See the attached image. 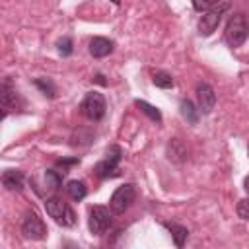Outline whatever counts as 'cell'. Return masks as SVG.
I'll use <instances>...</instances> for the list:
<instances>
[{
  "label": "cell",
  "mask_w": 249,
  "mask_h": 249,
  "mask_svg": "<svg viewBox=\"0 0 249 249\" xmlns=\"http://www.w3.org/2000/svg\"><path fill=\"white\" fill-rule=\"evenodd\" d=\"M56 51L60 56H70L72 51H74V45H72V39L70 37H62L56 41Z\"/></svg>",
  "instance_id": "obj_21"
},
{
  "label": "cell",
  "mask_w": 249,
  "mask_h": 249,
  "mask_svg": "<svg viewBox=\"0 0 249 249\" xmlns=\"http://www.w3.org/2000/svg\"><path fill=\"white\" fill-rule=\"evenodd\" d=\"M89 231L93 235H103L111 228V214L105 206H91L89 208V218H88Z\"/></svg>",
  "instance_id": "obj_8"
},
{
  "label": "cell",
  "mask_w": 249,
  "mask_h": 249,
  "mask_svg": "<svg viewBox=\"0 0 249 249\" xmlns=\"http://www.w3.org/2000/svg\"><path fill=\"white\" fill-rule=\"evenodd\" d=\"M80 113L86 119L93 121V123L101 121L105 117V113H107V101H105L103 93H99V91H88L84 95L82 103H80Z\"/></svg>",
  "instance_id": "obj_3"
},
{
  "label": "cell",
  "mask_w": 249,
  "mask_h": 249,
  "mask_svg": "<svg viewBox=\"0 0 249 249\" xmlns=\"http://www.w3.org/2000/svg\"><path fill=\"white\" fill-rule=\"evenodd\" d=\"M21 233L27 237V239H45L47 237V226L45 222L39 218L37 212L29 210L23 214V220H21Z\"/></svg>",
  "instance_id": "obj_7"
},
{
  "label": "cell",
  "mask_w": 249,
  "mask_h": 249,
  "mask_svg": "<svg viewBox=\"0 0 249 249\" xmlns=\"http://www.w3.org/2000/svg\"><path fill=\"white\" fill-rule=\"evenodd\" d=\"M111 2H115V4H119V2H121V0H111Z\"/></svg>",
  "instance_id": "obj_27"
},
{
  "label": "cell",
  "mask_w": 249,
  "mask_h": 249,
  "mask_svg": "<svg viewBox=\"0 0 249 249\" xmlns=\"http://www.w3.org/2000/svg\"><path fill=\"white\" fill-rule=\"evenodd\" d=\"M163 226L171 231V237H173V243L177 247H183L185 241H187V235H189V230L185 226H179V224H173V222H163Z\"/></svg>",
  "instance_id": "obj_16"
},
{
  "label": "cell",
  "mask_w": 249,
  "mask_h": 249,
  "mask_svg": "<svg viewBox=\"0 0 249 249\" xmlns=\"http://www.w3.org/2000/svg\"><path fill=\"white\" fill-rule=\"evenodd\" d=\"M179 111H181V117L189 123V124H196L198 123V117H200V109H195L193 101L189 99H183L179 103Z\"/></svg>",
  "instance_id": "obj_15"
},
{
  "label": "cell",
  "mask_w": 249,
  "mask_h": 249,
  "mask_svg": "<svg viewBox=\"0 0 249 249\" xmlns=\"http://www.w3.org/2000/svg\"><path fill=\"white\" fill-rule=\"evenodd\" d=\"M235 212H237V216L241 220H247L249 222V198H241L237 202V206H235Z\"/></svg>",
  "instance_id": "obj_23"
},
{
  "label": "cell",
  "mask_w": 249,
  "mask_h": 249,
  "mask_svg": "<svg viewBox=\"0 0 249 249\" xmlns=\"http://www.w3.org/2000/svg\"><path fill=\"white\" fill-rule=\"evenodd\" d=\"M62 185V173L60 171H54V169H45L43 175H41V195L43 193H56Z\"/></svg>",
  "instance_id": "obj_12"
},
{
  "label": "cell",
  "mask_w": 249,
  "mask_h": 249,
  "mask_svg": "<svg viewBox=\"0 0 249 249\" xmlns=\"http://www.w3.org/2000/svg\"><path fill=\"white\" fill-rule=\"evenodd\" d=\"M134 105H136V107H138L150 121H154V123H158V124L161 123V113H160L158 107H154V105H150L148 101H142V99H136Z\"/></svg>",
  "instance_id": "obj_19"
},
{
  "label": "cell",
  "mask_w": 249,
  "mask_h": 249,
  "mask_svg": "<svg viewBox=\"0 0 249 249\" xmlns=\"http://www.w3.org/2000/svg\"><path fill=\"white\" fill-rule=\"evenodd\" d=\"M228 10H230V4H228V2H220V4L214 6L212 10L204 12V16H200V19H198V33H200L202 37L212 35V33L216 31V27L220 25L222 16H224Z\"/></svg>",
  "instance_id": "obj_6"
},
{
  "label": "cell",
  "mask_w": 249,
  "mask_h": 249,
  "mask_svg": "<svg viewBox=\"0 0 249 249\" xmlns=\"http://www.w3.org/2000/svg\"><path fill=\"white\" fill-rule=\"evenodd\" d=\"M115 49V43L107 37H93L89 41V54L93 58H103V56H109Z\"/></svg>",
  "instance_id": "obj_11"
},
{
  "label": "cell",
  "mask_w": 249,
  "mask_h": 249,
  "mask_svg": "<svg viewBox=\"0 0 249 249\" xmlns=\"http://www.w3.org/2000/svg\"><path fill=\"white\" fill-rule=\"evenodd\" d=\"M191 2H193V8H195L196 12H202V14L220 4V0H191Z\"/></svg>",
  "instance_id": "obj_22"
},
{
  "label": "cell",
  "mask_w": 249,
  "mask_h": 249,
  "mask_svg": "<svg viewBox=\"0 0 249 249\" xmlns=\"http://www.w3.org/2000/svg\"><path fill=\"white\" fill-rule=\"evenodd\" d=\"M247 154H249V146H247Z\"/></svg>",
  "instance_id": "obj_28"
},
{
  "label": "cell",
  "mask_w": 249,
  "mask_h": 249,
  "mask_svg": "<svg viewBox=\"0 0 249 249\" xmlns=\"http://www.w3.org/2000/svg\"><path fill=\"white\" fill-rule=\"evenodd\" d=\"M134 198H136V189H134L132 183H124V185L117 187L115 193H113L111 198H109L111 214H117V216H119V214H124V212L132 206Z\"/></svg>",
  "instance_id": "obj_4"
},
{
  "label": "cell",
  "mask_w": 249,
  "mask_h": 249,
  "mask_svg": "<svg viewBox=\"0 0 249 249\" xmlns=\"http://www.w3.org/2000/svg\"><path fill=\"white\" fill-rule=\"evenodd\" d=\"M33 84H35V88L45 95V97H49V99H53L54 95H56V86H54V82L51 80V78H37V80H33Z\"/></svg>",
  "instance_id": "obj_18"
},
{
  "label": "cell",
  "mask_w": 249,
  "mask_h": 249,
  "mask_svg": "<svg viewBox=\"0 0 249 249\" xmlns=\"http://www.w3.org/2000/svg\"><path fill=\"white\" fill-rule=\"evenodd\" d=\"M66 193H68V196H70L72 200H82V198H86L88 189H86L84 181L72 179V181H68V183H66Z\"/></svg>",
  "instance_id": "obj_17"
},
{
  "label": "cell",
  "mask_w": 249,
  "mask_h": 249,
  "mask_svg": "<svg viewBox=\"0 0 249 249\" xmlns=\"http://www.w3.org/2000/svg\"><path fill=\"white\" fill-rule=\"evenodd\" d=\"M224 35H226L228 45L233 47V49L235 47H241L245 43V39L249 35V21H247V18H245L243 12H235V14L230 16V19L226 23Z\"/></svg>",
  "instance_id": "obj_1"
},
{
  "label": "cell",
  "mask_w": 249,
  "mask_h": 249,
  "mask_svg": "<svg viewBox=\"0 0 249 249\" xmlns=\"http://www.w3.org/2000/svg\"><path fill=\"white\" fill-rule=\"evenodd\" d=\"M80 163V158H62V160H56V165H60L62 169H68L70 165H76Z\"/></svg>",
  "instance_id": "obj_24"
},
{
  "label": "cell",
  "mask_w": 249,
  "mask_h": 249,
  "mask_svg": "<svg viewBox=\"0 0 249 249\" xmlns=\"http://www.w3.org/2000/svg\"><path fill=\"white\" fill-rule=\"evenodd\" d=\"M165 154H167V158H169L171 161H175V163H181V161L187 160V148H185V144H183L179 138H171V140L167 142Z\"/></svg>",
  "instance_id": "obj_14"
},
{
  "label": "cell",
  "mask_w": 249,
  "mask_h": 249,
  "mask_svg": "<svg viewBox=\"0 0 249 249\" xmlns=\"http://www.w3.org/2000/svg\"><path fill=\"white\" fill-rule=\"evenodd\" d=\"M123 158V150L121 146H111L107 150V158L101 160L95 167H93V173L99 177V179H111V177H119L121 175V169H119V161Z\"/></svg>",
  "instance_id": "obj_5"
},
{
  "label": "cell",
  "mask_w": 249,
  "mask_h": 249,
  "mask_svg": "<svg viewBox=\"0 0 249 249\" xmlns=\"http://www.w3.org/2000/svg\"><path fill=\"white\" fill-rule=\"evenodd\" d=\"M243 189H245V191H247V195H249V175L243 179Z\"/></svg>",
  "instance_id": "obj_26"
},
{
  "label": "cell",
  "mask_w": 249,
  "mask_h": 249,
  "mask_svg": "<svg viewBox=\"0 0 249 249\" xmlns=\"http://www.w3.org/2000/svg\"><path fill=\"white\" fill-rule=\"evenodd\" d=\"M152 82H154L158 88H161V89H169V88H173V84H175L173 78H171V74H167V72H163V70L154 72Z\"/></svg>",
  "instance_id": "obj_20"
},
{
  "label": "cell",
  "mask_w": 249,
  "mask_h": 249,
  "mask_svg": "<svg viewBox=\"0 0 249 249\" xmlns=\"http://www.w3.org/2000/svg\"><path fill=\"white\" fill-rule=\"evenodd\" d=\"M93 82H97V84H101V86H107V80L103 78V74H95V76H93Z\"/></svg>",
  "instance_id": "obj_25"
},
{
  "label": "cell",
  "mask_w": 249,
  "mask_h": 249,
  "mask_svg": "<svg viewBox=\"0 0 249 249\" xmlns=\"http://www.w3.org/2000/svg\"><path fill=\"white\" fill-rule=\"evenodd\" d=\"M45 210L47 214L58 224V226H64V228H72L76 224V214L74 210L70 208L68 202H64L62 198L58 196H51L45 200Z\"/></svg>",
  "instance_id": "obj_2"
},
{
  "label": "cell",
  "mask_w": 249,
  "mask_h": 249,
  "mask_svg": "<svg viewBox=\"0 0 249 249\" xmlns=\"http://www.w3.org/2000/svg\"><path fill=\"white\" fill-rule=\"evenodd\" d=\"M195 91H196L198 109L202 113H210L214 109V105H216V91H214V88L210 84H206V82H198Z\"/></svg>",
  "instance_id": "obj_10"
},
{
  "label": "cell",
  "mask_w": 249,
  "mask_h": 249,
  "mask_svg": "<svg viewBox=\"0 0 249 249\" xmlns=\"http://www.w3.org/2000/svg\"><path fill=\"white\" fill-rule=\"evenodd\" d=\"M23 183H25V175L19 169H6L2 173V185L8 191H21Z\"/></svg>",
  "instance_id": "obj_13"
},
{
  "label": "cell",
  "mask_w": 249,
  "mask_h": 249,
  "mask_svg": "<svg viewBox=\"0 0 249 249\" xmlns=\"http://www.w3.org/2000/svg\"><path fill=\"white\" fill-rule=\"evenodd\" d=\"M0 97H2V115L6 117L8 113L12 111H18L23 107V101L18 93V89L12 86V80L10 78H4L2 80V89H0Z\"/></svg>",
  "instance_id": "obj_9"
}]
</instances>
